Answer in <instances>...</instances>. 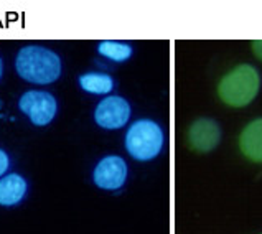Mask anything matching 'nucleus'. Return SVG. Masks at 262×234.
Listing matches in <instances>:
<instances>
[{"mask_svg": "<svg viewBox=\"0 0 262 234\" xmlns=\"http://www.w3.org/2000/svg\"><path fill=\"white\" fill-rule=\"evenodd\" d=\"M18 76L33 84H51L61 74V59L55 51L43 47H25L15 59Z\"/></svg>", "mask_w": 262, "mask_h": 234, "instance_id": "1", "label": "nucleus"}, {"mask_svg": "<svg viewBox=\"0 0 262 234\" xmlns=\"http://www.w3.org/2000/svg\"><path fill=\"white\" fill-rule=\"evenodd\" d=\"M260 76L251 65H237L221 78L218 84L220 99L229 108H246L259 93Z\"/></svg>", "mask_w": 262, "mask_h": 234, "instance_id": "2", "label": "nucleus"}, {"mask_svg": "<svg viewBox=\"0 0 262 234\" xmlns=\"http://www.w3.org/2000/svg\"><path fill=\"white\" fill-rule=\"evenodd\" d=\"M165 135L162 127L150 119L136 120L125 134V148L132 158L139 162H148L162 152Z\"/></svg>", "mask_w": 262, "mask_h": 234, "instance_id": "3", "label": "nucleus"}, {"mask_svg": "<svg viewBox=\"0 0 262 234\" xmlns=\"http://www.w3.org/2000/svg\"><path fill=\"white\" fill-rule=\"evenodd\" d=\"M20 111L27 114L35 125H47L55 119L58 104L53 94L47 91H27L18 101Z\"/></svg>", "mask_w": 262, "mask_h": 234, "instance_id": "4", "label": "nucleus"}, {"mask_svg": "<svg viewBox=\"0 0 262 234\" xmlns=\"http://www.w3.org/2000/svg\"><path fill=\"white\" fill-rule=\"evenodd\" d=\"M130 117V105L121 96H109L97 104L94 111L96 124L102 129L116 131L124 127L129 122Z\"/></svg>", "mask_w": 262, "mask_h": 234, "instance_id": "5", "label": "nucleus"}, {"mask_svg": "<svg viewBox=\"0 0 262 234\" xmlns=\"http://www.w3.org/2000/svg\"><path fill=\"white\" fill-rule=\"evenodd\" d=\"M188 145L198 154H208L221 142V127L214 119L200 117L188 129Z\"/></svg>", "mask_w": 262, "mask_h": 234, "instance_id": "6", "label": "nucleus"}, {"mask_svg": "<svg viewBox=\"0 0 262 234\" xmlns=\"http://www.w3.org/2000/svg\"><path fill=\"white\" fill-rule=\"evenodd\" d=\"M94 183L102 190H119L127 178V163L122 157L109 155L96 165L93 173Z\"/></svg>", "mask_w": 262, "mask_h": 234, "instance_id": "7", "label": "nucleus"}, {"mask_svg": "<svg viewBox=\"0 0 262 234\" xmlns=\"http://www.w3.org/2000/svg\"><path fill=\"white\" fill-rule=\"evenodd\" d=\"M239 150L254 163H262V117L254 119L239 135Z\"/></svg>", "mask_w": 262, "mask_h": 234, "instance_id": "8", "label": "nucleus"}, {"mask_svg": "<svg viewBox=\"0 0 262 234\" xmlns=\"http://www.w3.org/2000/svg\"><path fill=\"white\" fill-rule=\"evenodd\" d=\"M27 193V182L24 177L17 173L4 177L0 180V205L2 206H13L24 200Z\"/></svg>", "mask_w": 262, "mask_h": 234, "instance_id": "9", "label": "nucleus"}, {"mask_svg": "<svg viewBox=\"0 0 262 234\" xmlns=\"http://www.w3.org/2000/svg\"><path fill=\"white\" fill-rule=\"evenodd\" d=\"M79 86L89 94H109L114 88V81L106 73H86L79 76Z\"/></svg>", "mask_w": 262, "mask_h": 234, "instance_id": "10", "label": "nucleus"}, {"mask_svg": "<svg viewBox=\"0 0 262 234\" xmlns=\"http://www.w3.org/2000/svg\"><path fill=\"white\" fill-rule=\"evenodd\" d=\"M97 51H99V55H102L104 58L111 59V61H117V63H122L132 56V48L122 41H101L99 47H97Z\"/></svg>", "mask_w": 262, "mask_h": 234, "instance_id": "11", "label": "nucleus"}, {"mask_svg": "<svg viewBox=\"0 0 262 234\" xmlns=\"http://www.w3.org/2000/svg\"><path fill=\"white\" fill-rule=\"evenodd\" d=\"M9 165H10V160H9V155H7L2 148H0V177L4 175V173L9 170Z\"/></svg>", "mask_w": 262, "mask_h": 234, "instance_id": "12", "label": "nucleus"}, {"mask_svg": "<svg viewBox=\"0 0 262 234\" xmlns=\"http://www.w3.org/2000/svg\"><path fill=\"white\" fill-rule=\"evenodd\" d=\"M251 48L254 51V55H256L260 61H262V40H254L251 41Z\"/></svg>", "mask_w": 262, "mask_h": 234, "instance_id": "13", "label": "nucleus"}, {"mask_svg": "<svg viewBox=\"0 0 262 234\" xmlns=\"http://www.w3.org/2000/svg\"><path fill=\"white\" fill-rule=\"evenodd\" d=\"M2 73H4V65H2V59H0V78H2Z\"/></svg>", "mask_w": 262, "mask_h": 234, "instance_id": "14", "label": "nucleus"}, {"mask_svg": "<svg viewBox=\"0 0 262 234\" xmlns=\"http://www.w3.org/2000/svg\"><path fill=\"white\" fill-rule=\"evenodd\" d=\"M260 234H262V232H260Z\"/></svg>", "mask_w": 262, "mask_h": 234, "instance_id": "15", "label": "nucleus"}]
</instances>
